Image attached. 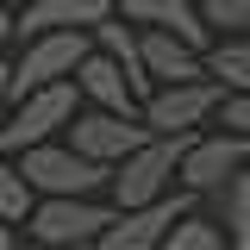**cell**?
<instances>
[{"instance_id":"1","label":"cell","mask_w":250,"mask_h":250,"mask_svg":"<svg viewBox=\"0 0 250 250\" xmlns=\"http://www.w3.org/2000/svg\"><path fill=\"white\" fill-rule=\"evenodd\" d=\"M194 131H175V138H144L131 156H119L106 169V188H113V213H131V207H150L163 194H175V169H182V150Z\"/></svg>"},{"instance_id":"2","label":"cell","mask_w":250,"mask_h":250,"mask_svg":"<svg viewBox=\"0 0 250 250\" xmlns=\"http://www.w3.org/2000/svg\"><path fill=\"white\" fill-rule=\"evenodd\" d=\"M82 113V94L75 82H50V88H31L25 100H13V113L0 119V156H19L31 144H50L57 131H69V119Z\"/></svg>"},{"instance_id":"3","label":"cell","mask_w":250,"mask_h":250,"mask_svg":"<svg viewBox=\"0 0 250 250\" xmlns=\"http://www.w3.org/2000/svg\"><path fill=\"white\" fill-rule=\"evenodd\" d=\"M19 175H25V188L38 200H94V194L106 188V169L88 163V156H75L69 144H57V138L19 150Z\"/></svg>"},{"instance_id":"4","label":"cell","mask_w":250,"mask_h":250,"mask_svg":"<svg viewBox=\"0 0 250 250\" xmlns=\"http://www.w3.org/2000/svg\"><path fill=\"white\" fill-rule=\"evenodd\" d=\"M25 50L6 69V100H25L31 88H50V82H69L75 62L88 57V31H38V38H19Z\"/></svg>"},{"instance_id":"5","label":"cell","mask_w":250,"mask_h":250,"mask_svg":"<svg viewBox=\"0 0 250 250\" xmlns=\"http://www.w3.org/2000/svg\"><path fill=\"white\" fill-rule=\"evenodd\" d=\"M250 163V138H238V131H219V125H207V131H194L182 150V169H175V188L182 194H219V188L231 182L238 169Z\"/></svg>"},{"instance_id":"6","label":"cell","mask_w":250,"mask_h":250,"mask_svg":"<svg viewBox=\"0 0 250 250\" xmlns=\"http://www.w3.org/2000/svg\"><path fill=\"white\" fill-rule=\"evenodd\" d=\"M219 100H225V88L219 82H175V88H150L144 94V106H138V119H144V131L150 138H175V131H207L219 113Z\"/></svg>"},{"instance_id":"7","label":"cell","mask_w":250,"mask_h":250,"mask_svg":"<svg viewBox=\"0 0 250 250\" xmlns=\"http://www.w3.org/2000/svg\"><path fill=\"white\" fill-rule=\"evenodd\" d=\"M194 213V194H163V200H150V207H131V213H113V225L94 238L88 250H156L182 219Z\"/></svg>"},{"instance_id":"8","label":"cell","mask_w":250,"mask_h":250,"mask_svg":"<svg viewBox=\"0 0 250 250\" xmlns=\"http://www.w3.org/2000/svg\"><path fill=\"white\" fill-rule=\"evenodd\" d=\"M106 225H113V207H100V200H38L25 213V231L44 250H57V244H82L88 250Z\"/></svg>"},{"instance_id":"9","label":"cell","mask_w":250,"mask_h":250,"mask_svg":"<svg viewBox=\"0 0 250 250\" xmlns=\"http://www.w3.org/2000/svg\"><path fill=\"white\" fill-rule=\"evenodd\" d=\"M144 138H150L144 119H113V113H75L69 119V150L100 163V169H113L119 156H131Z\"/></svg>"},{"instance_id":"10","label":"cell","mask_w":250,"mask_h":250,"mask_svg":"<svg viewBox=\"0 0 250 250\" xmlns=\"http://www.w3.org/2000/svg\"><path fill=\"white\" fill-rule=\"evenodd\" d=\"M113 19H125L138 31H169V38H182L194 50L213 44V31L200 25V6L194 0H113Z\"/></svg>"},{"instance_id":"11","label":"cell","mask_w":250,"mask_h":250,"mask_svg":"<svg viewBox=\"0 0 250 250\" xmlns=\"http://www.w3.org/2000/svg\"><path fill=\"white\" fill-rule=\"evenodd\" d=\"M138 69H144L150 88H175V82H200V75H207L200 50L182 44V38H169V31H138Z\"/></svg>"},{"instance_id":"12","label":"cell","mask_w":250,"mask_h":250,"mask_svg":"<svg viewBox=\"0 0 250 250\" xmlns=\"http://www.w3.org/2000/svg\"><path fill=\"white\" fill-rule=\"evenodd\" d=\"M75 94L88 100L94 113H113V119H138V94L125 88V69L113 57H100V50H88V57L75 62Z\"/></svg>"},{"instance_id":"13","label":"cell","mask_w":250,"mask_h":250,"mask_svg":"<svg viewBox=\"0 0 250 250\" xmlns=\"http://www.w3.org/2000/svg\"><path fill=\"white\" fill-rule=\"evenodd\" d=\"M113 19V0H31L13 13V38H38V31H94Z\"/></svg>"},{"instance_id":"14","label":"cell","mask_w":250,"mask_h":250,"mask_svg":"<svg viewBox=\"0 0 250 250\" xmlns=\"http://www.w3.org/2000/svg\"><path fill=\"white\" fill-rule=\"evenodd\" d=\"M200 62H207V82H219L225 94H250V31L244 38H213L200 50Z\"/></svg>"},{"instance_id":"15","label":"cell","mask_w":250,"mask_h":250,"mask_svg":"<svg viewBox=\"0 0 250 250\" xmlns=\"http://www.w3.org/2000/svg\"><path fill=\"white\" fill-rule=\"evenodd\" d=\"M219 231H225V250H250V163L219 188Z\"/></svg>"},{"instance_id":"16","label":"cell","mask_w":250,"mask_h":250,"mask_svg":"<svg viewBox=\"0 0 250 250\" xmlns=\"http://www.w3.org/2000/svg\"><path fill=\"white\" fill-rule=\"evenodd\" d=\"M31 207H38V194L25 188L19 163H13V156H0V219H6V225H25Z\"/></svg>"},{"instance_id":"17","label":"cell","mask_w":250,"mask_h":250,"mask_svg":"<svg viewBox=\"0 0 250 250\" xmlns=\"http://www.w3.org/2000/svg\"><path fill=\"white\" fill-rule=\"evenodd\" d=\"M200 6V25L213 38H244L250 31V0H194Z\"/></svg>"},{"instance_id":"18","label":"cell","mask_w":250,"mask_h":250,"mask_svg":"<svg viewBox=\"0 0 250 250\" xmlns=\"http://www.w3.org/2000/svg\"><path fill=\"white\" fill-rule=\"evenodd\" d=\"M156 250H225V231H219L207 213H188V219H182V225H175V231H169Z\"/></svg>"},{"instance_id":"19","label":"cell","mask_w":250,"mask_h":250,"mask_svg":"<svg viewBox=\"0 0 250 250\" xmlns=\"http://www.w3.org/2000/svg\"><path fill=\"white\" fill-rule=\"evenodd\" d=\"M219 131H238V138H250V94H225L219 100V113H213Z\"/></svg>"},{"instance_id":"20","label":"cell","mask_w":250,"mask_h":250,"mask_svg":"<svg viewBox=\"0 0 250 250\" xmlns=\"http://www.w3.org/2000/svg\"><path fill=\"white\" fill-rule=\"evenodd\" d=\"M6 44H13V13H0V57H6Z\"/></svg>"},{"instance_id":"21","label":"cell","mask_w":250,"mask_h":250,"mask_svg":"<svg viewBox=\"0 0 250 250\" xmlns=\"http://www.w3.org/2000/svg\"><path fill=\"white\" fill-rule=\"evenodd\" d=\"M0 250H19V238H13V225L0 219Z\"/></svg>"},{"instance_id":"22","label":"cell","mask_w":250,"mask_h":250,"mask_svg":"<svg viewBox=\"0 0 250 250\" xmlns=\"http://www.w3.org/2000/svg\"><path fill=\"white\" fill-rule=\"evenodd\" d=\"M6 106H13V100H6V69H0V119H6Z\"/></svg>"},{"instance_id":"23","label":"cell","mask_w":250,"mask_h":250,"mask_svg":"<svg viewBox=\"0 0 250 250\" xmlns=\"http://www.w3.org/2000/svg\"><path fill=\"white\" fill-rule=\"evenodd\" d=\"M19 6H31V0H0V13H19Z\"/></svg>"},{"instance_id":"24","label":"cell","mask_w":250,"mask_h":250,"mask_svg":"<svg viewBox=\"0 0 250 250\" xmlns=\"http://www.w3.org/2000/svg\"><path fill=\"white\" fill-rule=\"evenodd\" d=\"M57 250H82V244H57Z\"/></svg>"}]
</instances>
